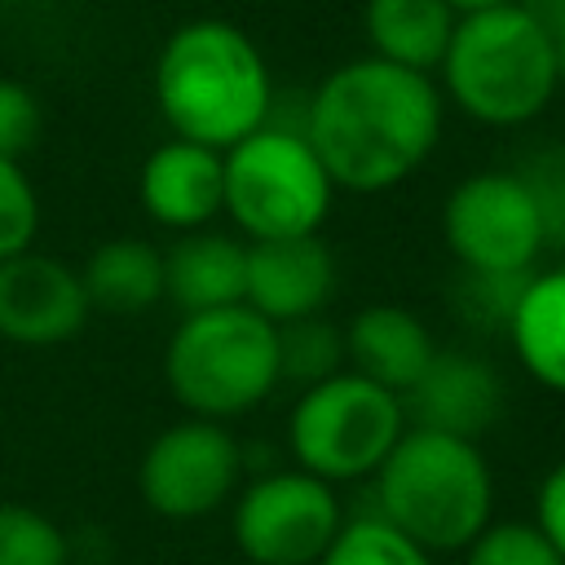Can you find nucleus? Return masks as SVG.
I'll list each match as a JSON object with an SVG mask.
<instances>
[{
  "label": "nucleus",
  "mask_w": 565,
  "mask_h": 565,
  "mask_svg": "<svg viewBox=\"0 0 565 565\" xmlns=\"http://www.w3.org/2000/svg\"><path fill=\"white\" fill-rule=\"evenodd\" d=\"M556 238H561V243H565V225H561V234H556Z\"/></svg>",
  "instance_id": "c85d7f7f"
},
{
  "label": "nucleus",
  "mask_w": 565,
  "mask_h": 565,
  "mask_svg": "<svg viewBox=\"0 0 565 565\" xmlns=\"http://www.w3.org/2000/svg\"><path fill=\"white\" fill-rule=\"evenodd\" d=\"M459 556L463 565H565L534 521H490Z\"/></svg>",
  "instance_id": "5701e85b"
},
{
  "label": "nucleus",
  "mask_w": 565,
  "mask_h": 565,
  "mask_svg": "<svg viewBox=\"0 0 565 565\" xmlns=\"http://www.w3.org/2000/svg\"><path fill=\"white\" fill-rule=\"evenodd\" d=\"M40 234V190L18 159H0V260L35 247Z\"/></svg>",
  "instance_id": "b1692460"
},
{
  "label": "nucleus",
  "mask_w": 565,
  "mask_h": 565,
  "mask_svg": "<svg viewBox=\"0 0 565 565\" xmlns=\"http://www.w3.org/2000/svg\"><path fill=\"white\" fill-rule=\"evenodd\" d=\"M79 282L93 313L141 318L163 300V252L150 238L115 234L79 260Z\"/></svg>",
  "instance_id": "6ab92c4d"
},
{
  "label": "nucleus",
  "mask_w": 565,
  "mask_h": 565,
  "mask_svg": "<svg viewBox=\"0 0 565 565\" xmlns=\"http://www.w3.org/2000/svg\"><path fill=\"white\" fill-rule=\"evenodd\" d=\"M437 349L441 344L433 327L415 309L393 305V300L362 305L344 322V366L397 397L415 388V380L428 371Z\"/></svg>",
  "instance_id": "2eb2a0df"
},
{
  "label": "nucleus",
  "mask_w": 565,
  "mask_h": 565,
  "mask_svg": "<svg viewBox=\"0 0 565 565\" xmlns=\"http://www.w3.org/2000/svg\"><path fill=\"white\" fill-rule=\"evenodd\" d=\"M437 88L477 128H525L561 93L565 66L521 4L463 13L437 66Z\"/></svg>",
  "instance_id": "7ed1b4c3"
},
{
  "label": "nucleus",
  "mask_w": 565,
  "mask_h": 565,
  "mask_svg": "<svg viewBox=\"0 0 565 565\" xmlns=\"http://www.w3.org/2000/svg\"><path fill=\"white\" fill-rule=\"evenodd\" d=\"M371 486L375 516L433 556L463 552L494 521V468L463 437L406 424Z\"/></svg>",
  "instance_id": "20e7f679"
},
{
  "label": "nucleus",
  "mask_w": 565,
  "mask_h": 565,
  "mask_svg": "<svg viewBox=\"0 0 565 565\" xmlns=\"http://www.w3.org/2000/svg\"><path fill=\"white\" fill-rule=\"evenodd\" d=\"M247 481V450L230 424L181 415L159 428L137 459V494L159 521H207Z\"/></svg>",
  "instance_id": "9d476101"
},
{
  "label": "nucleus",
  "mask_w": 565,
  "mask_h": 565,
  "mask_svg": "<svg viewBox=\"0 0 565 565\" xmlns=\"http://www.w3.org/2000/svg\"><path fill=\"white\" fill-rule=\"evenodd\" d=\"M530 521L539 525V534H543V539L561 552V561H565V459H556V463L539 477Z\"/></svg>",
  "instance_id": "a878e982"
},
{
  "label": "nucleus",
  "mask_w": 565,
  "mask_h": 565,
  "mask_svg": "<svg viewBox=\"0 0 565 565\" xmlns=\"http://www.w3.org/2000/svg\"><path fill=\"white\" fill-rule=\"evenodd\" d=\"M516 4L539 22V31L552 40V49L565 66V0H516Z\"/></svg>",
  "instance_id": "bb28decb"
},
{
  "label": "nucleus",
  "mask_w": 565,
  "mask_h": 565,
  "mask_svg": "<svg viewBox=\"0 0 565 565\" xmlns=\"http://www.w3.org/2000/svg\"><path fill=\"white\" fill-rule=\"evenodd\" d=\"M441 238L468 278L516 282L539 269V256L556 234L516 168H481L450 185L441 203Z\"/></svg>",
  "instance_id": "6e6552de"
},
{
  "label": "nucleus",
  "mask_w": 565,
  "mask_h": 565,
  "mask_svg": "<svg viewBox=\"0 0 565 565\" xmlns=\"http://www.w3.org/2000/svg\"><path fill=\"white\" fill-rule=\"evenodd\" d=\"M93 318L79 265L49 252L0 260V344L57 349L71 344Z\"/></svg>",
  "instance_id": "9b49d317"
},
{
  "label": "nucleus",
  "mask_w": 565,
  "mask_h": 565,
  "mask_svg": "<svg viewBox=\"0 0 565 565\" xmlns=\"http://www.w3.org/2000/svg\"><path fill=\"white\" fill-rule=\"evenodd\" d=\"M344 521L340 490L296 463L247 472L230 503V534L247 565H318Z\"/></svg>",
  "instance_id": "1a4fd4ad"
},
{
  "label": "nucleus",
  "mask_w": 565,
  "mask_h": 565,
  "mask_svg": "<svg viewBox=\"0 0 565 565\" xmlns=\"http://www.w3.org/2000/svg\"><path fill=\"white\" fill-rule=\"evenodd\" d=\"M137 203L150 225L172 234L207 230L225 203V159L221 150L168 137L137 168Z\"/></svg>",
  "instance_id": "4468645a"
},
{
  "label": "nucleus",
  "mask_w": 565,
  "mask_h": 565,
  "mask_svg": "<svg viewBox=\"0 0 565 565\" xmlns=\"http://www.w3.org/2000/svg\"><path fill=\"white\" fill-rule=\"evenodd\" d=\"M508 388L499 366L477 353V349H459V344H441L428 362V371L415 380V388L402 397L406 406V424L415 428H433L446 437H463V441H481L499 415H503Z\"/></svg>",
  "instance_id": "f8f14e48"
},
{
  "label": "nucleus",
  "mask_w": 565,
  "mask_h": 565,
  "mask_svg": "<svg viewBox=\"0 0 565 565\" xmlns=\"http://www.w3.org/2000/svg\"><path fill=\"white\" fill-rule=\"evenodd\" d=\"M459 13L446 0H362L366 53L419 75H437Z\"/></svg>",
  "instance_id": "a211bd4d"
},
{
  "label": "nucleus",
  "mask_w": 565,
  "mask_h": 565,
  "mask_svg": "<svg viewBox=\"0 0 565 565\" xmlns=\"http://www.w3.org/2000/svg\"><path fill=\"white\" fill-rule=\"evenodd\" d=\"M221 159H225L221 216H230L243 243L322 234L340 190L331 185L327 168L318 163L300 128L265 124L238 146H230Z\"/></svg>",
  "instance_id": "423d86ee"
},
{
  "label": "nucleus",
  "mask_w": 565,
  "mask_h": 565,
  "mask_svg": "<svg viewBox=\"0 0 565 565\" xmlns=\"http://www.w3.org/2000/svg\"><path fill=\"white\" fill-rule=\"evenodd\" d=\"M247 287V243L230 230H194L177 234L163 252V300L177 313H207L225 305H243Z\"/></svg>",
  "instance_id": "dca6fc26"
},
{
  "label": "nucleus",
  "mask_w": 565,
  "mask_h": 565,
  "mask_svg": "<svg viewBox=\"0 0 565 565\" xmlns=\"http://www.w3.org/2000/svg\"><path fill=\"white\" fill-rule=\"evenodd\" d=\"M349 371L344 366V327L331 322L327 313L300 318L278 327V380L296 384L300 393Z\"/></svg>",
  "instance_id": "aec40b11"
},
{
  "label": "nucleus",
  "mask_w": 565,
  "mask_h": 565,
  "mask_svg": "<svg viewBox=\"0 0 565 565\" xmlns=\"http://www.w3.org/2000/svg\"><path fill=\"white\" fill-rule=\"evenodd\" d=\"M44 132V102L40 93L18 79V75H0V159H18L40 141Z\"/></svg>",
  "instance_id": "393cba45"
},
{
  "label": "nucleus",
  "mask_w": 565,
  "mask_h": 565,
  "mask_svg": "<svg viewBox=\"0 0 565 565\" xmlns=\"http://www.w3.org/2000/svg\"><path fill=\"white\" fill-rule=\"evenodd\" d=\"M446 4H450V9L463 18V13H486V9H503V4H516V0H446Z\"/></svg>",
  "instance_id": "cd10ccee"
},
{
  "label": "nucleus",
  "mask_w": 565,
  "mask_h": 565,
  "mask_svg": "<svg viewBox=\"0 0 565 565\" xmlns=\"http://www.w3.org/2000/svg\"><path fill=\"white\" fill-rule=\"evenodd\" d=\"M0 565H71V539L35 503L0 499Z\"/></svg>",
  "instance_id": "4be33fe9"
},
{
  "label": "nucleus",
  "mask_w": 565,
  "mask_h": 565,
  "mask_svg": "<svg viewBox=\"0 0 565 565\" xmlns=\"http://www.w3.org/2000/svg\"><path fill=\"white\" fill-rule=\"evenodd\" d=\"M402 433V397L353 371H340L296 397L287 415V455L296 468L340 490L349 481L375 477Z\"/></svg>",
  "instance_id": "0eeeda50"
},
{
  "label": "nucleus",
  "mask_w": 565,
  "mask_h": 565,
  "mask_svg": "<svg viewBox=\"0 0 565 565\" xmlns=\"http://www.w3.org/2000/svg\"><path fill=\"white\" fill-rule=\"evenodd\" d=\"M154 110L168 137L230 150L274 110V75L260 44L230 18H190L168 31L150 71Z\"/></svg>",
  "instance_id": "f03ea898"
},
{
  "label": "nucleus",
  "mask_w": 565,
  "mask_h": 565,
  "mask_svg": "<svg viewBox=\"0 0 565 565\" xmlns=\"http://www.w3.org/2000/svg\"><path fill=\"white\" fill-rule=\"evenodd\" d=\"M335 278H340L335 252L322 243V234L247 243L243 305L256 309L265 322L287 327V322L327 313L335 296Z\"/></svg>",
  "instance_id": "ddd939ff"
},
{
  "label": "nucleus",
  "mask_w": 565,
  "mask_h": 565,
  "mask_svg": "<svg viewBox=\"0 0 565 565\" xmlns=\"http://www.w3.org/2000/svg\"><path fill=\"white\" fill-rule=\"evenodd\" d=\"M503 331L516 366L539 388L565 397V265L534 269L521 282Z\"/></svg>",
  "instance_id": "f3484780"
},
{
  "label": "nucleus",
  "mask_w": 565,
  "mask_h": 565,
  "mask_svg": "<svg viewBox=\"0 0 565 565\" xmlns=\"http://www.w3.org/2000/svg\"><path fill=\"white\" fill-rule=\"evenodd\" d=\"M300 132L335 190L384 194L437 154L446 97L433 75L362 53L313 84Z\"/></svg>",
  "instance_id": "f257e3e1"
},
{
  "label": "nucleus",
  "mask_w": 565,
  "mask_h": 565,
  "mask_svg": "<svg viewBox=\"0 0 565 565\" xmlns=\"http://www.w3.org/2000/svg\"><path fill=\"white\" fill-rule=\"evenodd\" d=\"M163 384L185 415L234 424L282 384L278 327L247 305L181 313L163 344Z\"/></svg>",
  "instance_id": "39448f33"
},
{
  "label": "nucleus",
  "mask_w": 565,
  "mask_h": 565,
  "mask_svg": "<svg viewBox=\"0 0 565 565\" xmlns=\"http://www.w3.org/2000/svg\"><path fill=\"white\" fill-rule=\"evenodd\" d=\"M318 565H437L433 552H424L415 539L393 530L384 516H349L335 534V543L322 552Z\"/></svg>",
  "instance_id": "412c9836"
}]
</instances>
